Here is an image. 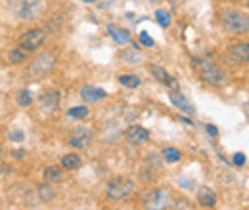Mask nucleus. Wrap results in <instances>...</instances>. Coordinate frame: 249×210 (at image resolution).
<instances>
[{"mask_svg":"<svg viewBox=\"0 0 249 210\" xmlns=\"http://www.w3.org/2000/svg\"><path fill=\"white\" fill-rule=\"evenodd\" d=\"M10 10L23 21H35L44 12V0H8Z\"/></svg>","mask_w":249,"mask_h":210,"instance_id":"nucleus-1","label":"nucleus"},{"mask_svg":"<svg viewBox=\"0 0 249 210\" xmlns=\"http://www.w3.org/2000/svg\"><path fill=\"white\" fill-rule=\"evenodd\" d=\"M220 23L224 31L234 32V34H246L249 31V17L246 12L240 10H226L220 14Z\"/></svg>","mask_w":249,"mask_h":210,"instance_id":"nucleus-2","label":"nucleus"},{"mask_svg":"<svg viewBox=\"0 0 249 210\" xmlns=\"http://www.w3.org/2000/svg\"><path fill=\"white\" fill-rule=\"evenodd\" d=\"M58 65V54L54 50H44L42 54H38L29 65V75L33 79H42L48 73L54 71V67Z\"/></svg>","mask_w":249,"mask_h":210,"instance_id":"nucleus-3","label":"nucleus"},{"mask_svg":"<svg viewBox=\"0 0 249 210\" xmlns=\"http://www.w3.org/2000/svg\"><path fill=\"white\" fill-rule=\"evenodd\" d=\"M196 67H197V73H199V79L205 82V84H211V86H222L226 82V75L224 71L215 65L213 61L209 60H197L196 61Z\"/></svg>","mask_w":249,"mask_h":210,"instance_id":"nucleus-4","label":"nucleus"},{"mask_svg":"<svg viewBox=\"0 0 249 210\" xmlns=\"http://www.w3.org/2000/svg\"><path fill=\"white\" fill-rule=\"evenodd\" d=\"M134 193V181L130 178H113L106 185V197L109 201H124Z\"/></svg>","mask_w":249,"mask_h":210,"instance_id":"nucleus-5","label":"nucleus"},{"mask_svg":"<svg viewBox=\"0 0 249 210\" xmlns=\"http://www.w3.org/2000/svg\"><path fill=\"white\" fill-rule=\"evenodd\" d=\"M44 44H46V32L42 29H31L19 36V46L25 48L29 54L40 50Z\"/></svg>","mask_w":249,"mask_h":210,"instance_id":"nucleus-6","label":"nucleus"},{"mask_svg":"<svg viewBox=\"0 0 249 210\" xmlns=\"http://www.w3.org/2000/svg\"><path fill=\"white\" fill-rule=\"evenodd\" d=\"M60 103H62V92L56 88L44 90L38 97L40 111H44V113H56L60 109Z\"/></svg>","mask_w":249,"mask_h":210,"instance_id":"nucleus-7","label":"nucleus"},{"mask_svg":"<svg viewBox=\"0 0 249 210\" xmlns=\"http://www.w3.org/2000/svg\"><path fill=\"white\" fill-rule=\"evenodd\" d=\"M144 209H152V210H161L169 207V193L165 189H152L150 193L144 195Z\"/></svg>","mask_w":249,"mask_h":210,"instance_id":"nucleus-8","label":"nucleus"},{"mask_svg":"<svg viewBox=\"0 0 249 210\" xmlns=\"http://www.w3.org/2000/svg\"><path fill=\"white\" fill-rule=\"evenodd\" d=\"M92 140H94L92 132H90L89 128H85V126H79V128H75V130L69 134L67 144H69L71 147H75V149H87V147H90Z\"/></svg>","mask_w":249,"mask_h":210,"instance_id":"nucleus-9","label":"nucleus"},{"mask_svg":"<svg viewBox=\"0 0 249 210\" xmlns=\"http://www.w3.org/2000/svg\"><path fill=\"white\" fill-rule=\"evenodd\" d=\"M150 138V132L142 126H130L126 132H124V140L130 144V145H142L146 144Z\"/></svg>","mask_w":249,"mask_h":210,"instance_id":"nucleus-10","label":"nucleus"},{"mask_svg":"<svg viewBox=\"0 0 249 210\" xmlns=\"http://www.w3.org/2000/svg\"><path fill=\"white\" fill-rule=\"evenodd\" d=\"M197 203H199L203 209H213V207L217 205V195H215V191H213L211 187H207V185H201V187L197 189Z\"/></svg>","mask_w":249,"mask_h":210,"instance_id":"nucleus-11","label":"nucleus"},{"mask_svg":"<svg viewBox=\"0 0 249 210\" xmlns=\"http://www.w3.org/2000/svg\"><path fill=\"white\" fill-rule=\"evenodd\" d=\"M106 96H107L106 90H102V88H98V86H92V84H85V86L81 88V97H83L87 103H96V101L104 99Z\"/></svg>","mask_w":249,"mask_h":210,"instance_id":"nucleus-12","label":"nucleus"},{"mask_svg":"<svg viewBox=\"0 0 249 210\" xmlns=\"http://www.w3.org/2000/svg\"><path fill=\"white\" fill-rule=\"evenodd\" d=\"M150 73H152V77L156 79L157 82H161L165 86H175V79L165 71V67H161L157 63H150Z\"/></svg>","mask_w":249,"mask_h":210,"instance_id":"nucleus-13","label":"nucleus"},{"mask_svg":"<svg viewBox=\"0 0 249 210\" xmlns=\"http://www.w3.org/2000/svg\"><path fill=\"white\" fill-rule=\"evenodd\" d=\"M171 101H173V105L178 107L180 111H184L188 115H196V107L190 103V99H188L186 96H182V94H178V92H173V94H171Z\"/></svg>","mask_w":249,"mask_h":210,"instance_id":"nucleus-14","label":"nucleus"},{"mask_svg":"<svg viewBox=\"0 0 249 210\" xmlns=\"http://www.w3.org/2000/svg\"><path fill=\"white\" fill-rule=\"evenodd\" d=\"M83 166V159L79 153H67L62 157V168L65 170H77Z\"/></svg>","mask_w":249,"mask_h":210,"instance_id":"nucleus-15","label":"nucleus"},{"mask_svg":"<svg viewBox=\"0 0 249 210\" xmlns=\"http://www.w3.org/2000/svg\"><path fill=\"white\" fill-rule=\"evenodd\" d=\"M27 60H29V52H27L25 48H21V46H16V48H12V50L8 52V61H10L12 65L25 63Z\"/></svg>","mask_w":249,"mask_h":210,"instance_id":"nucleus-16","label":"nucleus"},{"mask_svg":"<svg viewBox=\"0 0 249 210\" xmlns=\"http://www.w3.org/2000/svg\"><path fill=\"white\" fill-rule=\"evenodd\" d=\"M107 31L111 32V38L119 44V46H124V44H128L130 42V32L126 29H121V27H115V25H109Z\"/></svg>","mask_w":249,"mask_h":210,"instance_id":"nucleus-17","label":"nucleus"},{"mask_svg":"<svg viewBox=\"0 0 249 210\" xmlns=\"http://www.w3.org/2000/svg\"><path fill=\"white\" fill-rule=\"evenodd\" d=\"M36 193H38V197L42 199V203H52L54 201V197H56V189L52 187V183H40L38 187H36Z\"/></svg>","mask_w":249,"mask_h":210,"instance_id":"nucleus-18","label":"nucleus"},{"mask_svg":"<svg viewBox=\"0 0 249 210\" xmlns=\"http://www.w3.org/2000/svg\"><path fill=\"white\" fill-rule=\"evenodd\" d=\"M33 101H35V97H33L31 90H27V88H23V90H19L16 94V103H18L19 107H23V109L31 107Z\"/></svg>","mask_w":249,"mask_h":210,"instance_id":"nucleus-19","label":"nucleus"},{"mask_svg":"<svg viewBox=\"0 0 249 210\" xmlns=\"http://www.w3.org/2000/svg\"><path fill=\"white\" fill-rule=\"evenodd\" d=\"M44 180L48 183H58L63 180V172L60 166H48L44 168Z\"/></svg>","mask_w":249,"mask_h":210,"instance_id":"nucleus-20","label":"nucleus"},{"mask_svg":"<svg viewBox=\"0 0 249 210\" xmlns=\"http://www.w3.org/2000/svg\"><path fill=\"white\" fill-rule=\"evenodd\" d=\"M119 84H123L124 88H138L142 81L136 75H119Z\"/></svg>","mask_w":249,"mask_h":210,"instance_id":"nucleus-21","label":"nucleus"},{"mask_svg":"<svg viewBox=\"0 0 249 210\" xmlns=\"http://www.w3.org/2000/svg\"><path fill=\"white\" fill-rule=\"evenodd\" d=\"M232 54L238 58L240 61H244V63H248L249 60V46L248 42H244V44H236L234 48H232Z\"/></svg>","mask_w":249,"mask_h":210,"instance_id":"nucleus-22","label":"nucleus"},{"mask_svg":"<svg viewBox=\"0 0 249 210\" xmlns=\"http://www.w3.org/2000/svg\"><path fill=\"white\" fill-rule=\"evenodd\" d=\"M163 157H165L167 162H178L180 157H182V153L177 149V147H165L163 149Z\"/></svg>","mask_w":249,"mask_h":210,"instance_id":"nucleus-23","label":"nucleus"},{"mask_svg":"<svg viewBox=\"0 0 249 210\" xmlns=\"http://www.w3.org/2000/svg\"><path fill=\"white\" fill-rule=\"evenodd\" d=\"M156 17H157V21H159L161 27H171V23H173L171 12H167V10H157Z\"/></svg>","mask_w":249,"mask_h":210,"instance_id":"nucleus-24","label":"nucleus"},{"mask_svg":"<svg viewBox=\"0 0 249 210\" xmlns=\"http://www.w3.org/2000/svg\"><path fill=\"white\" fill-rule=\"evenodd\" d=\"M89 113H90V111H89V107H85V105H79V107H71V109H69V117H71V119H87V117H89Z\"/></svg>","mask_w":249,"mask_h":210,"instance_id":"nucleus-25","label":"nucleus"},{"mask_svg":"<svg viewBox=\"0 0 249 210\" xmlns=\"http://www.w3.org/2000/svg\"><path fill=\"white\" fill-rule=\"evenodd\" d=\"M232 162H234L236 166H244V164H246V155H244V153H236L234 159H232Z\"/></svg>","mask_w":249,"mask_h":210,"instance_id":"nucleus-26","label":"nucleus"},{"mask_svg":"<svg viewBox=\"0 0 249 210\" xmlns=\"http://www.w3.org/2000/svg\"><path fill=\"white\" fill-rule=\"evenodd\" d=\"M140 42H142L144 46H154V38L148 36V32H140Z\"/></svg>","mask_w":249,"mask_h":210,"instance_id":"nucleus-27","label":"nucleus"},{"mask_svg":"<svg viewBox=\"0 0 249 210\" xmlns=\"http://www.w3.org/2000/svg\"><path fill=\"white\" fill-rule=\"evenodd\" d=\"M167 209H190V205H188V201L182 199V201H177L175 205H169Z\"/></svg>","mask_w":249,"mask_h":210,"instance_id":"nucleus-28","label":"nucleus"},{"mask_svg":"<svg viewBox=\"0 0 249 210\" xmlns=\"http://www.w3.org/2000/svg\"><path fill=\"white\" fill-rule=\"evenodd\" d=\"M10 138L16 140V142H23V132H12Z\"/></svg>","mask_w":249,"mask_h":210,"instance_id":"nucleus-29","label":"nucleus"},{"mask_svg":"<svg viewBox=\"0 0 249 210\" xmlns=\"http://www.w3.org/2000/svg\"><path fill=\"white\" fill-rule=\"evenodd\" d=\"M207 134L215 138V136H218V130L215 128V126H213V124H207Z\"/></svg>","mask_w":249,"mask_h":210,"instance_id":"nucleus-30","label":"nucleus"},{"mask_svg":"<svg viewBox=\"0 0 249 210\" xmlns=\"http://www.w3.org/2000/svg\"><path fill=\"white\" fill-rule=\"evenodd\" d=\"M14 155H16L18 159H23V155H25V151H23V149H19V151H16Z\"/></svg>","mask_w":249,"mask_h":210,"instance_id":"nucleus-31","label":"nucleus"},{"mask_svg":"<svg viewBox=\"0 0 249 210\" xmlns=\"http://www.w3.org/2000/svg\"><path fill=\"white\" fill-rule=\"evenodd\" d=\"M220 2H232V0H220Z\"/></svg>","mask_w":249,"mask_h":210,"instance_id":"nucleus-32","label":"nucleus"},{"mask_svg":"<svg viewBox=\"0 0 249 210\" xmlns=\"http://www.w3.org/2000/svg\"><path fill=\"white\" fill-rule=\"evenodd\" d=\"M85 2H92V0H85Z\"/></svg>","mask_w":249,"mask_h":210,"instance_id":"nucleus-33","label":"nucleus"}]
</instances>
